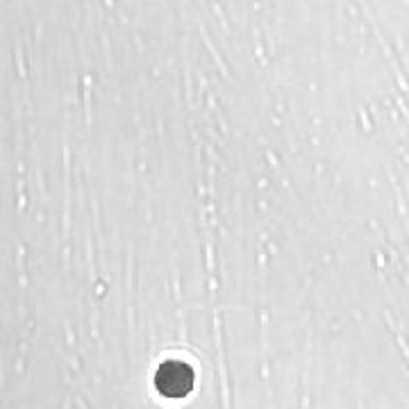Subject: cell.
<instances>
[{"instance_id":"obj_1","label":"cell","mask_w":409,"mask_h":409,"mask_svg":"<svg viewBox=\"0 0 409 409\" xmlns=\"http://www.w3.org/2000/svg\"><path fill=\"white\" fill-rule=\"evenodd\" d=\"M157 391L166 398H182L193 389V371L184 362H166L155 375Z\"/></svg>"}]
</instances>
